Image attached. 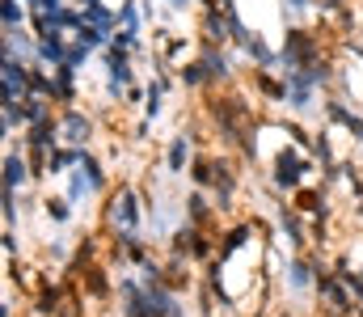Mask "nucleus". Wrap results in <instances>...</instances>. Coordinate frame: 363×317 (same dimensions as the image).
I'll return each mask as SVG.
<instances>
[{"label":"nucleus","mask_w":363,"mask_h":317,"mask_svg":"<svg viewBox=\"0 0 363 317\" xmlns=\"http://www.w3.org/2000/svg\"><path fill=\"white\" fill-rule=\"evenodd\" d=\"M313 169H317L313 152H308V148H300L296 140H283V144H279V152L267 161L271 191H274V195H296L300 187H308V182H313Z\"/></svg>","instance_id":"obj_1"},{"label":"nucleus","mask_w":363,"mask_h":317,"mask_svg":"<svg viewBox=\"0 0 363 317\" xmlns=\"http://www.w3.org/2000/svg\"><path fill=\"white\" fill-rule=\"evenodd\" d=\"M148 220L144 211V191L135 182H114L106 191V204H101V228H127V233H140V224Z\"/></svg>","instance_id":"obj_2"},{"label":"nucleus","mask_w":363,"mask_h":317,"mask_svg":"<svg viewBox=\"0 0 363 317\" xmlns=\"http://www.w3.org/2000/svg\"><path fill=\"white\" fill-rule=\"evenodd\" d=\"M325 30L321 26H287L283 30V43H279V55H283V68L279 72H296V68H313L317 60L334 55L321 38Z\"/></svg>","instance_id":"obj_3"},{"label":"nucleus","mask_w":363,"mask_h":317,"mask_svg":"<svg viewBox=\"0 0 363 317\" xmlns=\"http://www.w3.org/2000/svg\"><path fill=\"white\" fill-rule=\"evenodd\" d=\"M60 135L72 148H89L97 140V118L89 110H81V106H68V110H60Z\"/></svg>","instance_id":"obj_4"},{"label":"nucleus","mask_w":363,"mask_h":317,"mask_svg":"<svg viewBox=\"0 0 363 317\" xmlns=\"http://www.w3.org/2000/svg\"><path fill=\"white\" fill-rule=\"evenodd\" d=\"M199 60H203V68H207L211 89H233V85H237V68H233V51H228V47H203V43H199Z\"/></svg>","instance_id":"obj_5"},{"label":"nucleus","mask_w":363,"mask_h":317,"mask_svg":"<svg viewBox=\"0 0 363 317\" xmlns=\"http://www.w3.org/2000/svg\"><path fill=\"white\" fill-rule=\"evenodd\" d=\"M199 43L203 47H233V26H228V13L220 4L203 9V17H199Z\"/></svg>","instance_id":"obj_6"},{"label":"nucleus","mask_w":363,"mask_h":317,"mask_svg":"<svg viewBox=\"0 0 363 317\" xmlns=\"http://www.w3.org/2000/svg\"><path fill=\"white\" fill-rule=\"evenodd\" d=\"M194 152H199V144H194V135L182 127L169 135V148H165V174L169 178H182L186 169H190V161H194Z\"/></svg>","instance_id":"obj_7"},{"label":"nucleus","mask_w":363,"mask_h":317,"mask_svg":"<svg viewBox=\"0 0 363 317\" xmlns=\"http://www.w3.org/2000/svg\"><path fill=\"white\" fill-rule=\"evenodd\" d=\"M101 64H106V85H118V89H131L135 85V55L131 51L106 47L101 51Z\"/></svg>","instance_id":"obj_8"},{"label":"nucleus","mask_w":363,"mask_h":317,"mask_svg":"<svg viewBox=\"0 0 363 317\" xmlns=\"http://www.w3.org/2000/svg\"><path fill=\"white\" fill-rule=\"evenodd\" d=\"M34 182V165H30V157L21 152V148H4V187H13V191H26Z\"/></svg>","instance_id":"obj_9"},{"label":"nucleus","mask_w":363,"mask_h":317,"mask_svg":"<svg viewBox=\"0 0 363 317\" xmlns=\"http://www.w3.org/2000/svg\"><path fill=\"white\" fill-rule=\"evenodd\" d=\"M68 47H72V34H64V30H47V34L38 38V60H43L47 68H60V64L68 60Z\"/></svg>","instance_id":"obj_10"},{"label":"nucleus","mask_w":363,"mask_h":317,"mask_svg":"<svg viewBox=\"0 0 363 317\" xmlns=\"http://www.w3.org/2000/svg\"><path fill=\"white\" fill-rule=\"evenodd\" d=\"M178 85L182 89H190V94H207L211 89V81H207V68H203V60L194 55V60H186L178 68Z\"/></svg>","instance_id":"obj_11"},{"label":"nucleus","mask_w":363,"mask_h":317,"mask_svg":"<svg viewBox=\"0 0 363 317\" xmlns=\"http://www.w3.org/2000/svg\"><path fill=\"white\" fill-rule=\"evenodd\" d=\"M38 204H43V216H47L55 228L72 224V216H77V208H72V199H68V195H47V199H38Z\"/></svg>","instance_id":"obj_12"},{"label":"nucleus","mask_w":363,"mask_h":317,"mask_svg":"<svg viewBox=\"0 0 363 317\" xmlns=\"http://www.w3.org/2000/svg\"><path fill=\"white\" fill-rule=\"evenodd\" d=\"M110 47H118V51H131L135 60H144V55H148V47H144V34H140V30H127V26H118V30L110 34Z\"/></svg>","instance_id":"obj_13"},{"label":"nucleus","mask_w":363,"mask_h":317,"mask_svg":"<svg viewBox=\"0 0 363 317\" xmlns=\"http://www.w3.org/2000/svg\"><path fill=\"white\" fill-rule=\"evenodd\" d=\"M0 21H4V30L26 26L30 21V4L26 0H0Z\"/></svg>","instance_id":"obj_14"},{"label":"nucleus","mask_w":363,"mask_h":317,"mask_svg":"<svg viewBox=\"0 0 363 317\" xmlns=\"http://www.w3.org/2000/svg\"><path fill=\"white\" fill-rule=\"evenodd\" d=\"M118 26H127V30H140V34H144V26H148L144 4H140V0H118Z\"/></svg>","instance_id":"obj_15"},{"label":"nucleus","mask_w":363,"mask_h":317,"mask_svg":"<svg viewBox=\"0 0 363 317\" xmlns=\"http://www.w3.org/2000/svg\"><path fill=\"white\" fill-rule=\"evenodd\" d=\"M89 60H93V47H85L81 38H72V47H68V60H64V64H68V68H77V72H85V64H89Z\"/></svg>","instance_id":"obj_16"},{"label":"nucleus","mask_w":363,"mask_h":317,"mask_svg":"<svg viewBox=\"0 0 363 317\" xmlns=\"http://www.w3.org/2000/svg\"><path fill=\"white\" fill-rule=\"evenodd\" d=\"M0 245H4V258H9V262L21 254V241H17V233H13V228H4V241H0Z\"/></svg>","instance_id":"obj_17"},{"label":"nucleus","mask_w":363,"mask_h":317,"mask_svg":"<svg viewBox=\"0 0 363 317\" xmlns=\"http://www.w3.org/2000/svg\"><path fill=\"white\" fill-rule=\"evenodd\" d=\"M165 4H169L174 13H186V9H190V0H165Z\"/></svg>","instance_id":"obj_18"},{"label":"nucleus","mask_w":363,"mask_h":317,"mask_svg":"<svg viewBox=\"0 0 363 317\" xmlns=\"http://www.w3.org/2000/svg\"><path fill=\"white\" fill-rule=\"evenodd\" d=\"M351 38H355V43H359V47H363V17H359V21H355V34H351Z\"/></svg>","instance_id":"obj_19"},{"label":"nucleus","mask_w":363,"mask_h":317,"mask_svg":"<svg viewBox=\"0 0 363 317\" xmlns=\"http://www.w3.org/2000/svg\"><path fill=\"white\" fill-rule=\"evenodd\" d=\"M224 317H237V313H224Z\"/></svg>","instance_id":"obj_20"}]
</instances>
